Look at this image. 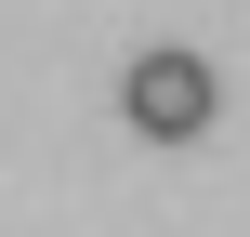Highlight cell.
<instances>
[{
  "mask_svg": "<svg viewBox=\"0 0 250 237\" xmlns=\"http://www.w3.org/2000/svg\"><path fill=\"white\" fill-rule=\"evenodd\" d=\"M211 106H224V79H211L198 53H132V79H119V119H132L145 145H198Z\"/></svg>",
  "mask_w": 250,
  "mask_h": 237,
  "instance_id": "6da1fadb",
  "label": "cell"
}]
</instances>
